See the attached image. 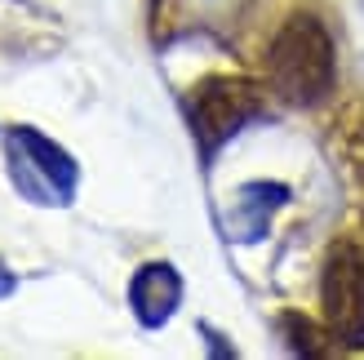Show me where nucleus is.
Instances as JSON below:
<instances>
[{
	"instance_id": "5",
	"label": "nucleus",
	"mask_w": 364,
	"mask_h": 360,
	"mask_svg": "<svg viewBox=\"0 0 364 360\" xmlns=\"http://www.w3.org/2000/svg\"><path fill=\"white\" fill-rule=\"evenodd\" d=\"M178 294H182V280L165 263H147L129 285V302H134L142 325H165L169 312L178 307Z\"/></svg>"
},
{
	"instance_id": "1",
	"label": "nucleus",
	"mask_w": 364,
	"mask_h": 360,
	"mask_svg": "<svg viewBox=\"0 0 364 360\" xmlns=\"http://www.w3.org/2000/svg\"><path fill=\"white\" fill-rule=\"evenodd\" d=\"M267 85L284 102L316 107L333 89V36L316 14H289L267 45Z\"/></svg>"
},
{
	"instance_id": "4",
	"label": "nucleus",
	"mask_w": 364,
	"mask_h": 360,
	"mask_svg": "<svg viewBox=\"0 0 364 360\" xmlns=\"http://www.w3.org/2000/svg\"><path fill=\"white\" fill-rule=\"evenodd\" d=\"M9 169H14V183L31 201H67L71 187H76V165L67 160V152L53 147L36 129L9 134Z\"/></svg>"
},
{
	"instance_id": "6",
	"label": "nucleus",
	"mask_w": 364,
	"mask_h": 360,
	"mask_svg": "<svg viewBox=\"0 0 364 360\" xmlns=\"http://www.w3.org/2000/svg\"><path fill=\"white\" fill-rule=\"evenodd\" d=\"M333 147H338V156H342V165H347L360 183H364V102H351L347 112L338 116Z\"/></svg>"
},
{
	"instance_id": "2",
	"label": "nucleus",
	"mask_w": 364,
	"mask_h": 360,
	"mask_svg": "<svg viewBox=\"0 0 364 360\" xmlns=\"http://www.w3.org/2000/svg\"><path fill=\"white\" fill-rule=\"evenodd\" d=\"M258 112H262V89L245 76H205L187 98V116L205 156L235 129H245V120H253Z\"/></svg>"
},
{
	"instance_id": "3",
	"label": "nucleus",
	"mask_w": 364,
	"mask_h": 360,
	"mask_svg": "<svg viewBox=\"0 0 364 360\" xmlns=\"http://www.w3.org/2000/svg\"><path fill=\"white\" fill-rule=\"evenodd\" d=\"M320 298H324V320L338 334V343L364 347V249L355 240H342L329 249Z\"/></svg>"
}]
</instances>
